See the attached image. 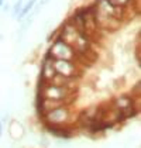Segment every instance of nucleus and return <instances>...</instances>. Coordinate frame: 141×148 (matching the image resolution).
<instances>
[{"instance_id": "11", "label": "nucleus", "mask_w": 141, "mask_h": 148, "mask_svg": "<svg viewBox=\"0 0 141 148\" xmlns=\"http://www.w3.org/2000/svg\"><path fill=\"white\" fill-rule=\"evenodd\" d=\"M3 125L4 124H3V123H1V120H0V137L3 136Z\"/></svg>"}, {"instance_id": "8", "label": "nucleus", "mask_w": 141, "mask_h": 148, "mask_svg": "<svg viewBox=\"0 0 141 148\" xmlns=\"http://www.w3.org/2000/svg\"><path fill=\"white\" fill-rule=\"evenodd\" d=\"M35 1H37V0H30V1H28V3H27V4L24 6L23 9L20 10V13L17 14V16H18V20H20V21H23V18L25 17V16H27V14H28V13H30V10H31V9L34 7Z\"/></svg>"}, {"instance_id": "1", "label": "nucleus", "mask_w": 141, "mask_h": 148, "mask_svg": "<svg viewBox=\"0 0 141 148\" xmlns=\"http://www.w3.org/2000/svg\"><path fill=\"white\" fill-rule=\"evenodd\" d=\"M37 96L47 100H55L65 104H72L76 100L78 90L69 89L65 85H57L52 82H38Z\"/></svg>"}, {"instance_id": "7", "label": "nucleus", "mask_w": 141, "mask_h": 148, "mask_svg": "<svg viewBox=\"0 0 141 148\" xmlns=\"http://www.w3.org/2000/svg\"><path fill=\"white\" fill-rule=\"evenodd\" d=\"M7 133H9V137L12 138L13 141H21L25 136V127L21 121H18L17 119H12L9 121V125H7Z\"/></svg>"}, {"instance_id": "12", "label": "nucleus", "mask_w": 141, "mask_h": 148, "mask_svg": "<svg viewBox=\"0 0 141 148\" xmlns=\"http://www.w3.org/2000/svg\"><path fill=\"white\" fill-rule=\"evenodd\" d=\"M3 1H4V0H0V6H1V4H3Z\"/></svg>"}, {"instance_id": "9", "label": "nucleus", "mask_w": 141, "mask_h": 148, "mask_svg": "<svg viewBox=\"0 0 141 148\" xmlns=\"http://www.w3.org/2000/svg\"><path fill=\"white\" fill-rule=\"evenodd\" d=\"M23 9V0H18L17 3H16V6H14V10H13V13H14V16H17L18 13H20V10Z\"/></svg>"}, {"instance_id": "2", "label": "nucleus", "mask_w": 141, "mask_h": 148, "mask_svg": "<svg viewBox=\"0 0 141 148\" xmlns=\"http://www.w3.org/2000/svg\"><path fill=\"white\" fill-rule=\"evenodd\" d=\"M72 119L73 110L70 109V104H62L40 116L41 123L48 125H75V120Z\"/></svg>"}, {"instance_id": "3", "label": "nucleus", "mask_w": 141, "mask_h": 148, "mask_svg": "<svg viewBox=\"0 0 141 148\" xmlns=\"http://www.w3.org/2000/svg\"><path fill=\"white\" fill-rule=\"evenodd\" d=\"M54 68L55 73L64 79H81L85 71L78 62L66 59H54Z\"/></svg>"}, {"instance_id": "10", "label": "nucleus", "mask_w": 141, "mask_h": 148, "mask_svg": "<svg viewBox=\"0 0 141 148\" xmlns=\"http://www.w3.org/2000/svg\"><path fill=\"white\" fill-rule=\"evenodd\" d=\"M110 4H113L114 7H117V6H123V4H126L129 0H107Z\"/></svg>"}, {"instance_id": "5", "label": "nucleus", "mask_w": 141, "mask_h": 148, "mask_svg": "<svg viewBox=\"0 0 141 148\" xmlns=\"http://www.w3.org/2000/svg\"><path fill=\"white\" fill-rule=\"evenodd\" d=\"M42 128L48 131L51 136L61 138V140H69L76 134V125H48L42 124Z\"/></svg>"}, {"instance_id": "4", "label": "nucleus", "mask_w": 141, "mask_h": 148, "mask_svg": "<svg viewBox=\"0 0 141 148\" xmlns=\"http://www.w3.org/2000/svg\"><path fill=\"white\" fill-rule=\"evenodd\" d=\"M47 54H49V57L52 59H66V61H75V62L78 61V55L75 49L58 37L52 41Z\"/></svg>"}, {"instance_id": "6", "label": "nucleus", "mask_w": 141, "mask_h": 148, "mask_svg": "<svg viewBox=\"0 0 141 148\" xmlns=\"http://www.w3.org/2000/svg\"><path fill=\"white\" fill-rule=\"evenodd\" d=\"M55 68H54V59L45 54L41 59V69H40V82H51L55 78Z\"/></svg>"}]
</instances>
